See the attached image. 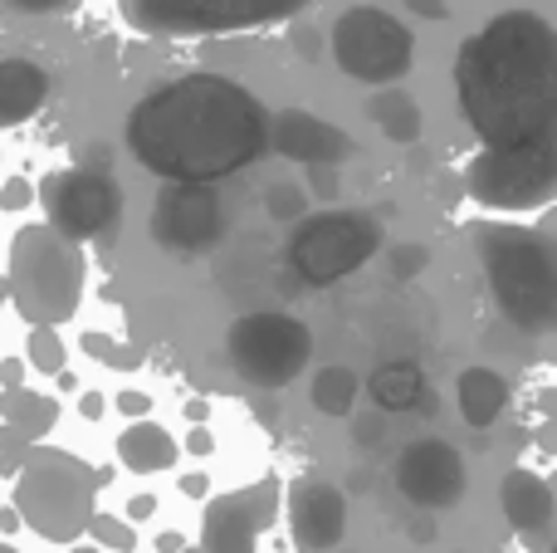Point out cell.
<instances>
[{
    "label": "cell",
    "mask_w": 557,
    "mask_h": 553,
    "mask_svg": "<svg viewBox=\"0 0 557 553\" xmlns=\"http://www.w3.org/2000/svg\"><path fill=\"white\" fill-rule=\"evenodd\" d=\"M15 519H25L39 539L74 544L94 519V480L88 466L64 451H35L15 476Z\"/></svg>",
    "instance_id": "5"
},
{
    "label": "cell",
    "mask_w": 557,
    "mask_h": 553,
    "mask_svg": "<svg viewBox=\"0 0 557 553\" xmlns=\"http://www.w3.org/2000/svg\"><path fill=\"white\" fill-rule=\"evenodd\" d=\"M396 490L425 515H441L465 495V456L441 437H421L396 456Z\"/></svg>",
    "instance_id": "13"
},
{
    "label": "cell",
    "mask_w": 557,
    "mask_h": 553,
    "mask_svg": "<svg viewBox=\"0 0 557 553\" xmlns=\"http://www.w3.org/2000/svg\"><path fill=\"white\" fill-rule=\"evenodd\" d=\"M274 519V486L264 480L260 490H235L215 495L201 515V549L196 553H255L260 529Z\"/></svg>",
    "instance_id": "15"
},
{
    "label": "cell",
    "mask_w": 557,
    "mask_h": 553,
    "mask_svg": "<svg viewBox=\"0 0 557 553\" xmlns=\"http://www.w3.org/2000/svg\"><path fill=\"white\" fill-rule=\"evenodd\" d=\"M308 192L323 196V201H333L337 196V167H308Z\"/></svg>",
    "instance_id": "31"
},
{
    "label": "cell",
    "mask_w": 557,
    "mask_h": 553,
    "mask_svg": "<svg viewBox=\"0 0 557 553\" xmlns=\"http://www.w3.org/2000/svg\"><path fill=\"white\" fill-rule=\"evenodd\" d=\"M0 309H5V280H0Z\"/></svg>",
    "instance_id": "43"
},
{
    "label": "cell",
    "mask_w": 557,
    "mask_h": 553,
    "mask_svg": "<svg viewBox=\"0 0 557 553\" xmlns=\"http://www.w3.org/2000/svg\"><path fill=\"white\" fill-rule=\"evenodd\" d=\"M123 20L143 35H235V29H260L294 20L308 10V0H117Z\"/></svg>",
    "instance_id": "8"
},
{
    "label": "cell",
    "mask_w": 557,
    "mask_h": 553,
    "mask_svg": "<svg viewBox=\"0 0 557 553\" xmlns=\"http://www.w3.org/2000/svg\"><path fill=\"white\" fill-rule=\"evenodd\" d=\"M49 74L35 59H0V127H20L45 108Z\"/></svg>",
    "instance_id": "18"
},
{
    "label": "cell",
    "mask_w": 557,
    "mask_h": 553,
    "mask_svg": "<svg viewBox=\"0 0 557 553\" xmlns=\"http://www.w3.org/2000/svg\"><path fill=\"white\" fill-rule=\"evenodd\" d=\"M0 553H20V549H10V544H0Z\"/></svg>",
    "instance_id": "45"
},
{
    "label": "cell",
    "mask_w": 557,
    "mask_h": 553,
    "mask_svg": "<svg viewBox=\"0 0 557 553\" xmlns=\"http://www.w3.org/2000/svg\"><path fill=\"white\" fill-rule=\"evenodd\" d=\"M460 113L484 147H523L553 137L557 118V29L539 10H504L474 29L455 59Z\"/></svg>",
    "instance_id": "2"
},
{
    "label": "cell",
    "mask_w": 557,
    "mask_h": 553,
    "mask_svg": "<svg viewBox=\"0 0 557 553\" xmlns=\"http://www.w3.org/2000/svg\"><path fill=\"white\" fill-rule=\"evenodd\" d=\"M78 411H84L88 421H98L103 417V397H98V392H84V397H78Z\"/></svg>",
    "instance_id": "36"
},
{
    "label": "cell",
    "mask_w": 557,
    "mask_h": 553,
    "mask_svg": "<svg viewBox=\"0 0 557 553\" xmlns=\"http://www.w3.org/2000/svg\"><path fill=\"white\" fill-rule=\"evenodd\" d=\"M182 495L201 500V495H206V480H201V476H186V480H182Z\"/></svg>",
    "instance_id": "40"
},
{
    "label": "cell",
    "mask_w": 557,
    "mask_h": 553,
    "mask_svg": "<svg viewBox=\"0 0 557 553\" xmlns=\"http://www.w3.org/2000/svg\"><path fill=\"white\" fill-rule=\"evenodd\" d=\"M0 206H5V211H20V206H29V182L10 176V182L0 186Z\"/></svg>",
    "instance_id": "33"
},
{
    "label": "cell",
    "mask_w": 557,
    "mask_h": 553,
    "mask_svg": "<svg viewBox=\"0 0 557 553\" xmlns=\"http://www.w3.org/2000/svg\"><path fill=\"white\" fill-rule=\"evenodd\" d=\"M25 353H29V368L49 372V378H59V372H64V362H69V348H64V339H59L54 329H29Z\"/></svg>",
    "instance_id": "25"
},
{
    "label": "cell",
    "mask_w": 557,
    "mask_h": 553,
    "mask_svg": "<svg viewBox=\"0 0 557 553\" xmlns=\"http://www.w3.org/2000/svg\"><path fill=\"white\" fill-rule=\"evenodd\" d=\"M474 255L490 274V294L499 314L523 333L557 329V255L548 235L519 221H480Z\"/></svg>",
    "instance_id": "3"
},
{
    "label": "cell",
    "mask_w": 557,
    "mask_h": 553,
    "mask_svg": "<svg viewBox=\"0 0 557 553\" xmlns=\"http://www.w3.org/2000/svg\"><path fill=\"white\" fill-rule=\"evenodd\" d=\"M367 113L376 118V127H382L392 143H416L421 137V103H416L411 94H406L401 84L396 88H376V98H372V108Z\"/></svg>",
    "instance_id": "23"
},
{
    "label": "cell",
    "mask_w": 557,
    "mask_h": 553,
    "mask_svg": "<svg viewBox=\"0 0 557 553\" xmlns=\"http://www.w3.org/2000/svg\"><path fill=\"white\" fill-rule=\"evenodd\" d=\"M465 192L474 206L499 216H523L553 201L557 192V143H523V147H484L465 172Z\"/></svg>",
    "instance_id": "6"
},
{
    "label": "cell",
    "mask_w": 557,
    "mask_h": 553,
    "mask_svg": "<svg viewBox=\"0 0 557 553\" xmlns=\"http://www.w3.org/2000/svg\"><path fill=\"white\" fill-rule=\"evenodd\" d=\"M288 534L298 553H333L347 534V495L323 476H298L288 486Z\"/></svg>",
    "instance_id": "14"
},
{
    "label": "cell",
    "mask_w": 557,
    "mask_h": 553,
    "mask_svg": "<svg viewBox=\"0 0 557 553\" xmlns=\"http://www.w3.org/2000/svg\"><path fill=\"white\" fill-rule=\"evenodd\" d=\"M25 456H29V441H20L15 431H5L0 427V476H20V466H25Z\"/></svg>",
    "instance_id": "29"
},
{
    "label": "cell",
    "mask_w": 557,
    "mask_h": 553,
    "mask_svg": "<svg viewBox=\"0 0 557 553\" xmlns=\"http://www.w3.org/2000/svg\"><path fill=\"white\" fill-rule=\"evenodd\" d=\"M270 147L304 167H337L343 157H352V137L308 108H284L270 118Z\"/></svg>",
    "instance_id": "16"
},
{
    "label": "cell",
    "mask_w": 557,
    "mask_h": 553,
    "mask_svg": "<svg viewBox=\"0 0 557 553\" xmlns=\"http://www.w3.org/2000/svg\"><path fill=\"white\" fill-rule=\"evenodd\" d=\"M84 348L94 353V358H108V348H113V339H103V333H88V339H84Z\"/></svg>",
    "instance_id": "37"
},
{
    "label": "cell",
    "mask_w": 557,
    "mask_h": 553,
    "mask_svg": "<svg viewBox=\"0 0 557 553\" xmlns=\"http://www.w3.org/2000/svg\"><path fill=\"white\" fill-rule=\"evenodd\" d=\"M5 10H15V15H69V10H78V0H5Z\"/></svg>",
    "instance_id": "30"
},
{
    "label": "cell",
    "mask_w": 557,
    "mask_h": 553,
    "mask_svg": "<svg viewBox=\"0 0 557 553\" xmlns=\"http://www.w3.org/2000/svg\"><path fill=\"white\" fill-rule=\"evenodd\" d=\"M308 397H313V407L323 411V417H352L357 397H362V378H357L352 368H343V362H327V368L313 372Z\"/></svg>",
    "instance_id": "24"
},
{
    "label": "cell",
    "mask_w": 557,
    "mask_h": 553,
    "mask_svg": "<svg viewBox=\"0 0 557 553\" xmlns=\"http://www.w3.org/2000/svg\"><path fill=\"white\" fill-rule=\"evenodd\" d=\"M39 206L49 216L45 221L49 231L84 245L94 235L113 231L117 211H123V196H117L113 176L94 172V167H69V172H49L39 182Z\"/></svg>",
    "instance_id": "11"
},
{
    "label": "cell",
    "mask_w": 557,
    "mask_h": 553,
    "mask_svg": "<svg viewBox=\"0 0 557 553\" xmlns=\"http://www.w3.org/2000/svg\"><path fill=\"white\" fill-rule=\"evenodd\" d=\"M225 353L231 368L240 372L250 388L278 392L308 368L313 358V333L294 314H245L225 333Z\"/></svg>",
    "instance_id": "10"
},
{
    "label": "cell",
    "mask_w": 557,
    "mask_h": 553,
    "mask_svg": "<svg viewBox=\"0 0 557 553\" xmlns=\"http://www.w3.org/2000/svg\"><path fill=\"white\" fill-rule=\"evenodd\" d=\"M270 147V113L245 84L225 74H186L162 84L127 113V152L162 182L211 186L260 162Z\"/></svg>",
    "instance_id": "1"
},
{
    "label": "cell",
    "mask_w": 557,
    "mask_h": 553,
    "mask_svg": "<svg viewBox=\"0 0 557 553\" xmlns=\"http://www.w3.org/2000/svg\"><path fill=\"white\" fill-rule=\"evenodd\" d=\"M406 10H411V15H425V20H445V15H450V5H445V0H406Z\"/></svg>",
    "instance_id": "34"
},
{
    "label": "cell",
    "mask_w": 557,
    "mask_h": 553,
    "mask_svg": "<svg viewBox=\"0 0 557 553\" xmlns=\"http://www.w3.org/2000/svg\"><path fill=\"white\" fill-rule=\"evenodd\" d=\"M460 417L465 427L474 431H490L494 421L504 417V407H509V382L499 378L494 368H465L460 372Z\"/></svg>",
    "instance_id": "20"
},
{
    "label": "cell",
    "mask_w": 557,
    "mask_h": 553,
    "mask_svg": "<svg viewBox=\"0 0 557 553\" xmlns=\"http://www.w3.org/2000/svg\"><path fill=\"white\" fill-rule=\"evenodd\" d=\"M264 206H270L274 221H304L308 192H304V186H294V182H274L270 192H264Z\"/></svg>",
    "instance_id": "27"
},
{
    "label": "cell",
    "mask_w": 557,
    "mask_h": 553,
    "mask_svg": "<svg viewBox=\"0 0 557 553\" xmlns=\"http://www.w3.org/2000/svg\"><path fill=\"white\" fill-rule=\"evenodd\" d=\"M352 437H357V441H367V446H376V441H382V421H376V417L357 421V427H352Z\"/></svg>",
    "instance_id": "35"
},
{
    "label": "cell",
    "mask_w": 557,
    "mask_h": 553,
    "mask_svg": "<svg viewBox=\"0 0 557 553\" xmlns=\"http://www.w3.org/2000/svg\"><path fill=\"white\" fill-rule=\"evenodd\" d=\"M225 231V206L215 186H191V182H166L152 201V241L162 250L196 255L211 250Z\"/></svg>",
    "instance_id": "12"
},
{
    "label": "cell",
    "mask_w": 557,
    "mask_h": 553,
    "mask_svg": "<svg viewBox=\"0 0 557 553\" xmlns=\"http://www.w3.org/2000/svg\"><path fill=\"white\" fill-rule=\"evenodd\" d=\"M382 250V221L367 211H323L304 216L288 241V265L304 284H327L347 280L352 270H362L372 255Z\"/></svg>",
    "instance_id": "9"
},
{
    "label": "cell",
    "mask_w": 557,
    "mask_h": 553,
    "mask_svg": "<svg viewBox=\"0 0 557 553\" xmlns=\"http://www.w3.org/2000/svg\"><path fill=\"white\" fill-rule=\"evenodd\" d=\"M74 553H94V544H78V549H74Z\"/></svg>",
    "instance_id": "44"
},
{
    "label": "cell",
    "mask_w": 557,
    "mask_h": 553,
    "mask_svg": "<svg viewBox=\"0 0 557 553\" xmlns=\"http://www.w3.org/2000/svg\"><path fill=\"white\" fill-rule=\"evenodd\" d=\"M425 392V378L416 362H382V368H372V378H367V397H372L376 411H411L416 402H421Z\"/></svg>",
    "instance_id": "22"
},
{
    "label": "cell",
    "mask_w": 557,
    "mask_h": 553,
    "mask_svg": "<svg viewBox=\"0 0 557 553\" xmlns=\"http://www.w3.org/2000/svg\"><path fill=\"white\" fill-rule=\"evenodd\" d=\"M499 505H504V519H509L519 534L548 539L557 495H553V486L543 476H533V470H509L504 486H499Z\"/></svg>",
    "instance_id": "17"
},
{
    "label": "cell",
    "mask_w": 557,
    "mask_h": 553,
    "mask_svg": "<svg viewBox=\"0 0 557 553\" xmlns=\"http://www.w3.org/2000/svg\"><path fill=\"white\" fill-rule=\"evenodd\" d=\"M15 378H20L15 362H0V388H15Z\"/></svg>",
    "instance_id": "41"
},
{
    "label": "cell",
    "mask_w": 557,
    "mask_h": 553,
    "mask_svg": "<svg viewBox=\"0 0 557 553\" xmlns=\"http://www.w3.org/2000/svg\"><path fill=\"white\" fill-rule=\"evenodd\" d=\"M157 549H162V553H176V549H182V539H176V534H162V539H157Z\"/></svg>",
    "instance_id": "42"
},
{
    "label": "cell",
    "mask_w": 557,
    "mask_h": 553,
    "mask_svg": "<svg viewBox=\"0 0 557 553\" xmlns=\"http://www.w3.org/2000/svg\"><path fill=\"white\" fill-rule=\"evenodd\" d=\"M425 265H431V250H425V245H416V241H401L392 250V274H396V280H416Z\"/></svg>",
    "instance_id": "28"
},
{
    "label": "cell",
    "mask_w": 557,
    "mask_h": 553,
    "mask_svg": "<svg viewBox=\"0 0 557 553\" xmlns=\"http://www.w3.org/2000/svg\"><path fill=\"white\" fill-rule=\"evenodd\" d=\"M152 509H157V500H152V495H137L133 505H127V515H133V519H147Z\"/></svg>",
    "instance_id": "38"
},
{
    "label": "cell",
    "mask_w": 557,
    "mask_h": 553,
    "mask_svg": "<svg viewBox=\"0 0 557 553\" xmlns=\"http://www.w3.org/2000/svg\"><path fill=\"white\" fill-rule=\"evenodd\" d=\"M94 544H103V549H117V553H133L137 549V534H133V525L127 519H113V515H94L88 519V529H84Z\"/></svg>",
    "instance_id": "26"
},
{
    "label": "cell",
    "mask_w": 557,
    "mask_h": 553,
    "mask_svg": "<svg viewBox=\"0 0 557 553\" xmlns=\"http://www.w3.org/2000/svg\"><path fill=\"white\" fill-rule=\"evenodd\" d=\"M176 441L166 427L157 421H133V427L117 437V460H123L133 476H157V470H172L176 466Z\"/></svg>",
    "instance_id": "19"
},
{
    "label": "cell",
    "mask_w": 557,
    "mask_h": 553,
    "mask_svg": "<svg viewBox=\"0 0 557 553\" xmlns=\"http://www.w3.org/2000/svg\"><path fill=\"white\" fill-rule=\"evenodd\" d=\"M333 59L347 78L367 88H396L416 64V35L401 15L382 5H352L333 25Z\"/></svg>",
    "instance_id": "7"
},
{
    "label": "cell",
    "mask_w": 557,
    "mask_h": 553,
    "mask_svg": "<svg viewBox=\"0 0 557 553\" xmlns=\"http://www.w3.org/2000/svg\"><path fill=\"white\" fill-rule=\"evenodd\" d=\"M0 280L29 329H59L84 299V245L64 241L49 225H25L10 241V265Z\"/></svg>",
    "instance_id": "4"
},
{
    "label": "cell",
    "mask_w": 557,
    "mask_h": 553,
    "mask_svg": "<svg viewBox=\"0 0 557 553\" xmlns=\"http://www.w3.org/2000/svg\"><path fill=\"white\" fill-rule=\"evenodd\" d=\"M211 446H215V441H211V431H191V451H196V456H211Z\"/></svg>",
    "instance_id": "39"
},
{
    "label": "cell",
    "mask_w": 557,
    "mask_h": 553,
    "mask_svg": "<svg viewBox=\"0 0 557 553\" xmlns=\"http://www.w3.org/2000/svg\"><path fill=\"white\" fill-rule=\"evenodd\" d=\"M117 411H123V417L147 421V411H152V397H147V392H117Z\"/></svg>",
    "instance_id": "32"
},
{
    "label": "cell",
    "mask_w": 557,
    "mask_h": 553,
    "mask_svg": "<svg viewBox=\"0 0 557 553\" xmlns=\"http://www.w3.org/2000/svg\"><path fill=\"white\" fill-rule=\"evenodd\" d=\"M0 421H5V431H15L20 441H29V446H35L39 437H49V431H54L59 407H54V397H45V392L5 388V392H0Z\"/></svg>",
    "instance_id": "21"
}]
</instances>
